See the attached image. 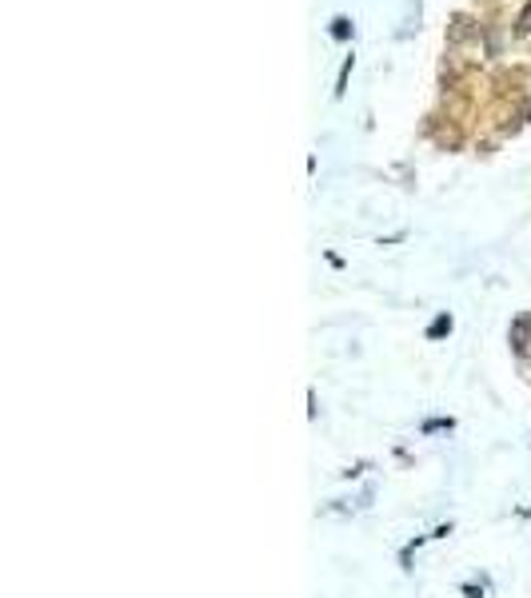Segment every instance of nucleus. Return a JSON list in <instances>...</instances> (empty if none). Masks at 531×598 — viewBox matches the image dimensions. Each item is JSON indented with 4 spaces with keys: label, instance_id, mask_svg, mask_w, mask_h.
I'll return each instance as SVG.
<instances>
[{
    "label": "nucleus",
    "instance_id": "f257e3e1",
    "mask_svg": "<svg viewBox=\"0 0 531 598\" xmlns=\"http://www.w3.org/2000/svg\"><path fill=\"white\" fill-rule=\"evenodd\" d=\"M527 339H531V315H515V323H511V351L515 355H527Z\"/></svg>",
    "mask_w": 531,
    "mask_h": 598
},
{
    "label": "nucleus",
    "instance_id": "f03ea898",
    "mask_svg": "<svg viewBox=\"0 0 531 598\" xmlns=\"http://www.w3.org/2000/svg\"><path fill=\"white\" fill-rule=\"evenodd\" d=\"M531 32V0L523 4V12H519V20H515V36H527Z\"/></svg>",
    "mask_w": 531,
    "mask_h": 598
},
{
    "label": "nucleus",
    "instance_id": "7ed1b4c3",
    "mask_svg": "<svg viewBox=\"0 0 531 598\" xmlns=\"http://www.w3.org/2000/svg\"><path fill=\"white\" fill-rule=\"evenodd\" d=\"M451 36H456V40L467 36V20H464V16H456V28H451Z\"/></svg>",
    "mask_w": 531,
    "mask_h": 598
},
{
    "label": "nucleus",
    "instance_id": "20e7f679",
    "mask_svg": "<svg viewBox=\"0 0 531 598\" xmlns=\"http://www.w3.org/2000/svg\"><path fill=\"white\" fill-rule=\"evenodd\" d=\"M332 36H340V40H344V36H347V20H344V16H340V20H336V24H332Z\"/></svg>",
    "mask_w": 531,
    "mask_h": 598
},
{
    "label": "nucleus",
    "instance_id": "39448f33",
    "mask_svg": "<svg viewBox=\"0 0 531 598\" xmlns=\"http://www.w3.org/2000/svg\"><path fill=\"white\" fill-rule=\"evenodd\" d=\"M448 327H451V319H435V323H432V335H443Z\"/></svg>",
    "mask_w": 531,
    "mask_h": 598
}]
</instances>
